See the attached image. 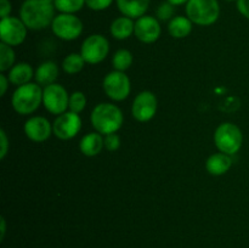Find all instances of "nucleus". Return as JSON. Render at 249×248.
<instances>
[{"mask_svg": "<svg viewBox=\"0 0 249 248\" xmlns=\"http://www.w3.org/2000/svg\"><path fill=\"white\" fill-rule=\"evenodd\" d=\"M55 5L46 0H24L19 18L31 31H41L51 26L55 18Z\"/></svg>", "mask_w": 249, "mask_h": 248, "instance_id": "obj_1", "label": "nucleus"}, {"mask_svg": "<svg viewBox=\"0 0 249 248\" xmlns=\"http://www.w3.org/2000/svg\"><path fill=\"white\" fill-rule=\"evenodd\" d=\"M90 122L97 133L101 135L117 133L124 122L123 112L117 105L102 102L94 107L90 114Z\"/></svg>", "mask_w": 249, "mask_h": 248, "instance_id": "obj_2", "label": "nucleus"}, {"mask_svg": "<svg viewBox=\"0 0 249 248\" xmlns=\"http://www.w3.org/2000/svg\"><path fill=\"white\" fill-rule=\"evenodd\" d=\"M43 104V89L38 83L17 87L11 97V105L15 112L22 116L34 113Z\"/></svg>", "mask_w": 249, "mask_h": 248, "instance_id": "obj_3", "label": "nucleus"}, {"mask_svg": "<svg viewBox=\"0 0 249 248\" xmlns=\"http://www.w3.org/2000/svg\"><path fill=\"white\" fill-rule=\"evenodd\" d=\"M186 16L197 26H212L220 16V5L218 0H189Z\"/></svg>", "mask_w": 249, "mask_h": 248, "instance_id": "obj_4", "label": "nucleus"}, {"mask_svg": "<svg viewBox=\"0 0 249 248\" xmlns=\"http://www.w3.org/2000/svg\"><path fill=\"white\" fill-rule=\"evenodd\" d=\"M214 143L219 152L232 156L242 147L243 134L236 124L225 122L216 128L214 133Z\"/></svg>", "mask_w": 249, "mask_h": 248, "instance_id": "obj_5", "label": "nucleus"}, {"mask_svg": "<svg viewBox=\"0 0 249 248\" xmlns=\"http://www.w3.org/2000/svg\"><path fill=\"white\" fill-rule=\"evenodd\" d=\"M51 29L61 40L72 41L83 33V22L74 14H60L53 18Z\"/></svg>", "mask_w": 249, "mask_h": 248, "instance_id": "obj_6", "label": "nucleus"}, {"mask_svg": "<svg viewBox=\"0 0 249 248\" xmlns=\"http://www.w3.org/2000/svg\"><path fill=\"white\" fill-rule=\"evenodd\" d=\"M109 43L102 34H91L84 39L80 46V55L89 65H97L107 57Z\"/></svg>", "mask_w": 249, "mask_h": 248, "instance_id": "obj_7", "label": "nucleus"}, {"mask_svg": "<svg viewBox=\"0 0 249 248\" xmlns=\"http://www.w3.org/2000/svg\"><path fill=\"white\" fill-rule=\"evenodd\" d=\"M102 88L107 96L113 101H123L130 95L131 83L124 72L112 71L105 75Z\"/></svg>", "mask_w": 249, "mask_h": 248, "instance_id": "obj_8", "label": "nucleus"}, {"mask_svg": "<svg viewBox=\"0 0 249 248\" xmlns=\"http://www.w3.org/2000/svg\"><path fill=\"white\" fill-rule=\"evenodd\" d=\"M70 95L67 90L58 83L48 85L43 89V105L48 112L55 116L68 111Z\"/></svg>", "mask_w": 249, "mask_h": 248, "instance_id": "obj_9", "label": "nucleus"}, {"mask_svg": "<svg viewBox=\"0 0 249 248\" xmlns=\"http://www.w3.org/2000/svg\"><path fill=\"white\" fill-rule=\"evenodd\" d=\"M28 28L21 18L17 17H5L0 21V39L1 43L10 46L21 45L27 36Z\"/></svg>", "mask_w": 249, "mask_h": 248, "instance_id": "obj_10", "label": "nucleus"}, {"mask_svg": "<svg viewBox=\"0 0 249 248\" xmlns=\"http://www.w3.org/2000/svg\"><path fill=\"white\" fill-rule=\"evenodd\" d=\"M157 108V96L150 90H143V91L139 92L134 99L133 106H131V114L138 122L146 123L156 116Z\"/></svg>", "mask_w": 249, "mask_h": 248, "instance_id": "obj_11", "label": "nucleus"}, {"mask_svg": "<svg viewBox=\"0 0 249 248\" xmlns=\"http://www.w3.org/2000/svg\"><path fill=\"white\" fill-rule=\"evenodd\" d=\"M82 129V118L78 113L67 111L56 117L53 123V135L60 140H71L75 138Z\"/></svg>", "mask_w": 249, "mask_h": 248, "instance_id": "obj_12", "label": "nucleus"}, {"mask_svg": "<svg viewBox=\"0 0 249 248\" xmlns=\"http://www.w3.org/2000/svg\"><path fill=\"white\" fill-rule=\"evenodd\" d=\"M162 28L158 18L148 15H143L142 17L135 21V31L134 35L145 44H152L160 39Z\"/></svg>", "mask_w": 249, "mask_h": 248, "instance_id": "obj_13", "label": "nucleus"}, {"mask_svg": "<svg viewBox=\"0 0 249 248\" xmlns=\"http://www.w3.org/2000/svg\"><path fill=\"white\" fill-rule=\"evenodd\" d=\"M23 130L27 138L34 142H44L53 134V124L41 116H34L27 119Z\"/></svg>", "mask_w": 249, "mask_h": 248, "instance_id": "obj_14", "label": "nucleus"}, {"mask_svg": "<svg viewBox=\"0 0 249 248\" xmlns=\"http://www.w3.org/2000/svg\"><path fill=\"white\" fill-rule=\"evenodd\" d=\"M232 167V158L226 153L218 152L209 156L206 162L207 172L214 177H220L228 173Z\"/></svg>", "mask_w": 249, "mask_h": 248, "instance_id": "obj_15", "label": "nucleus"}, {"mask_svg": "<svg viewBox=\"0 0 249 248\" xmlns=\"http://www.w3.org/2000/svg\"><path fill=\"white\" fill-rule=\"evenodd\" d=\"M151 0H117V7L123 16L140 18L148 10Z\"/></svg>", "mask_w": 249, "mask_h": 248, "instance_id": "obj_16", "label": "nucleus"}, {"mask_svg": "<svg viewBox=\"0 0 249 248\" xmlns=\"http://www.w3.org/2000/svg\"><path fill=\"white\" fill-rule=\"evenodd\" d=\"M80 152L87 157H95L105 148L104 136L97 131L87 134L79 141Z\"/></svg>", "mask_w": 249, "mask_h": 248, "instance_id": "obj_17", "label": "nucleus"}, {"mask_svg": "<svg viewBox=\"0 0 249 248\" xmlns=\"http://www.w3.org/2000/svg\"><path fill=\"white\" fill-rule=\"evenodd\" d=\"M58 78V66L53 61H45L40 63L34 73V79L40 87H48V85L56 83Z\"/></svg>", "mask_w": 249, "mask_h": 248, "instance_id": "obj_18", "label": "nucleus"}, {"mask_svg": "<svg viewBox=\"0 0 249 248\" xmlns=\"http://www.w3.org/2000/svg\"><path fill=\"white\" fill-rule=\"evenodd\" d=\"M34 73H36V71H33L29 63L19 62L15 63L14 67L9 71L7 78H9L11 84L21 87V85L31 83V80L34 78Z\"/></svg>", "mask_w": 249, "mask_h": 248, "instance_id": "obj_19", "label": "nucleus"}, {"mask_svg": "<svg viewBox=\"0 0 249 248\" xmlns=\"http://www.w3.org/2000/svg\"><path fill=\"white\" fill-rule=\"evenodd\" d=\"M135 31V22L133 18L126 16L117 17L109 27L111 35L117 40H125L129 36H131Z\"/></svg>", "mask_w": 249, "mask_h": 248, "instance_id": "obj_20", "label": "nucleus"}, {"mask_svg": "<svg viewBox=\"0 0 249 248\" xmlns=\"http://www.w3.org/2000/svg\"><path fill=\"white\" fill-rule=\"evenodd\" d=\"M192 26L194 23L187 16H175L168 23V32L173 38L182 39L190 35L192 32Z\"/></svg>", "mask_w": 249, "mask_h": 248, "instance_id": "obj_21", "label": "nucleus"}, {"mask_svg": "<svg viewBox=\"0 0 249 248\" xmlns=\"http://www.w3.org/2000/svg\"><path fill=\"white\" fill-rule=\"evenodd\" d=\"M85 63L87 62L83 58V56L80 55V53H72L63 58L62 70L67 74H77V73H79L84 68Z\"/></svg>", "mask_w": 249, "mask_h": 248, "instance_id": "obj_22", "label": "nucleus"}, {"mask_svg": "<svg viewBox=\"0 0 249 248\" xmlns=\"http://www.w3.org/2000/svg\"><path fill=\"white\" fill-rule=\"evenodd\" d=\"M133 61V53L129 50H126V49H121L112 57V66H113L114 71L125 72L126 70H129L131 67Z\"/></svg>", "mask_w": 249, "mask_h": 248, "instance_id": "obj_23", "label": "nucleus"}, {"mask_svg": "<svg viewBox=\"0 0 249 248\" xmlns=\"http://www.w3.org/2000/svg\"><path fill=\"white\" fill-rule=\"evenodd\" d=\"M15 51L12 46L0 43V72L4 73L10 71L15 66Z\"/></svg>", "mask_w": 249, "mask_h": 248, "instance_id": "obj_24", "label": "nucleus"}, {"mask_svg": "<svg viewBox=\"0 0 249 248\" xmlns=\"http://www.w3.org/2000/svg\"><path fill=\"white\" fill-rule=\"evenodd\" d=\"M55 9L61 14H75L85 5V0H55Z\"/></svg>", "mask_w": 249, "mask_h": 248, "instance_id": "obj_25", "label": "nucleus"}, {"mask_svg": "<svg viewBox=\"0 0 249 248\" xmlns=\"http://www.w3.org/2000/svg\"><path fill=\"white\" fill-rule=\"evenodd\" d=\"M87 107V96L83 91H74L70 95V104L68 111L79 114Z\"/></svg>", "mask_w": 249, "mask_h": 248, "instance_id": "obj_26", "label": "nucleus"}, {"mask_svg": "<svg viewBox=\"0 0 249 248\" xmlns=\"http://www.w3.org/2000/svg\"><path fill=\"white\" fill-rule=\"evenodd\" d=\"M156 15L160 21H170L174 17V5L170 4L169 1L162 2L158 6Z\"/></svg>", "mask_w": 249, "mask_h": 248, "instance_id": "obj_27", "label": "nucleus"}, {"mask_svg": "<svg viewBox=\"0 0 249 248\" xmlns=\"http://www.w3.org/2000/svg\"><path fill=\"white\" fill-rule=\"evenodd\" d=\"M104 142L105 148L107 151H109V152H114V151H117L121 147V138H119V135L117 133L105 135Z\"/></svg>", "mask_w": 249, "mask_h": 248, "instance_id": "obj_28", "label": "nucleus"}, {"mask_svg": "<svg viewBox=\"0 0 249 248\" xmlns=\"http://www.w3.org/2000/svg\"><path fill=\"white\" fill-rule=\"evenodd\" d=\"M113 0H85V5L94 11H102L109 7Z\"/></svg>", "mask_w": 249, "mask_h": 248, "instance_id": "obj_29", "label": "nucleus"}, {"mask_svg": "<svg viewBox=\"0 0 249 248\" xmlns=\"http://www.w3.org/2000/svg\"><path fill=\"white\" fill-rule=\"evenodd\" d=\"M0 146H1V150H0V159H4L7 155V151H9V138H7V134L5 133L4 129L0 130Z\"/></svg>", "mask_w": 249, "mask_h": 248, "instance_id": "obj_30", "label": "nucleus"}, {"mask_svg": "<svg viewBox=\"0 0 249 248\" xmlns=\"http://www.w3.org/2000/svg\"><path fill=\"white\" fill-rule=\"evenodd\" d=\"M237 10L243 17L249 19V0H237Z\"/></svg>", "mask_w": 249, "mask_h": 248, "instance_id": "obj_31", "label": "nucleus"}, {"mask_svg": "<svg viewBox=\"0 0 249 248\" xmlns=\"http://www.w3.org/2000/svg\"><path fill=\"white\" fill-rule=\"evenodd\" d=\"M10 12H11V2H10V0H0V17L1 18L9 17Z\"/></svg>", "mask_w": 249, "mask_h": 248, "instance_id": "obj_32", "label": "nucleus"}, {"mask_svg": "<svg viewBox=\"0 0 249 248\" xmlns=\"http://www.w3.org/2000/svg\"><path fill=\"white\" fill-rule=\"evenodd\" d=\"M9 78H7V75H5L4 73H1L0 74V96H4L5 94H6V90L7 88H9Z\"/></svg>", "mask_w": 249, "mask_h": 248, "instance_id": "obj_33", "label": "nucleus"}, {"mask_svg": "<svg viewBox=\"0 0 249 248\" xmlns=\"http://www.w3.org/2000/svg\"><path fill=\"white\" fill-rule=\"evenodd\" d=\"M5 233H6V221H5V219L1 216V218H0V241L4 240Z\"/></svg>", "mask_w": 249, "mask_h": 248, "instance_id": "obj_34", "label": "nucleus"}, {"mask_svg": "<svg viewBox=\"0 0 249 248\" xmlns=\"http://www.w3.org/2000/svg\"><path fill=\"white\" fill-rule=\"evenodd\" d=\"M167 1H169L170 4H173L174 6H179V5L187 4V1H189V0H167Z\"/></svg>", "mask_w": 249, "mask_h": 248, "instance_id": "obj_35", "label": "nucleus"}, {"mask_svg": "<svg viewBox=\"0 0 249 248\" xmlns=\"http://www.w3.org/2000/svg\"><path fill=\"white\" fill-rule=\"evenodd\" d=\"M226 1H237V0H226Z\"/></svg>", "mask_w": 249, "mask_h": 248, "instance_id": "obj_36", "label": "nucleus"}, {"mask_svg": "<svg viewBox=\"0 0 249 248\" xmlns=\"http://www.w3.org/2000/svg\"><path fill=\"white\" fill-rule=\"evenodd\" d=\"M46 1H50V2H53V1H55V0H46Z\"/></svg>", "mask_w": 249, "mask_h": 248, "instance_id": "obj_37", "label": "nucleus"}]
</instances>
